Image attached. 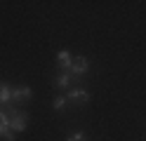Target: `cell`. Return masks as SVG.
Returning a JSON list of instances; mask_svg holds the SVG:
<instances>
[{"label":"cell","instance_id":"6da1fadb","mask_svg":"<svg viewBox=\"0 0 146 141\" xmlns=\"http://www.w3.org/2000/svg\"><path fill=\"white\" fill-rule=\"evenodd\" d=\"M26 118H29V115H26L24 111H14L12 113V120H10V129L12 132H24L26 129Z\"/></svg>","mask_w":146,"mask_h":141},{"label":"cell","instance_id":"7a4b0ae2","mask_svg":"<svg viewBox=\"0 0 146 141\" xmlns=\"http://www.w3.org/2000/svg\"><path fill=\"white\" fill-rule=\"evenodd\" d=\"M90 68V61L85 56H73V64H71V75H85Z\"/></svg>","mask_w":146,"mask_h":141},{"label":"cell","instance_id":"3957f363","mask_svg":"<svg viewBox=\"0 0 146 141\" xmlns=\"http://www.w3.org/2000/svg\"><path fill=\"white\" fill-rule=\"evenodd\" d=\"M87 99H90V94L85 89H68V94H66V101H73V103H85Z\"/></svg>","mask_w":146,"mask_h":141},{"label":"cell","instance_id":"277c9868","mask_svg":"<svg viewBox=\"0 0 146 141\" xmlns=\"http://www.w3.org/2000/svg\"><path fill=\"white\" fill-rule=\"evenodd\" d=\"M57 61H59V66H61V71H68V73H71V64H73L71 52H66V50L57 52Z\"/></svg>","mask_w":146,"mask_h":141},{"label":"cell","instance_id":"5b68a950","mask_svg":"<svg viewBox=\"0 0 146 141\" xmlns=\"http://www.w3.org/2000/svg\"><path fill=\"white\" fill-rule=\"evenodd\" d=\"M31 87H17V89H12V99H17V101H26V99H31Z\"/></svg>","mask_w":146,"mask_h":141},{"label":"cell","instance_id":"8992f818","mask_svg":"<svg viewBox=\"0 0 146 141\" xmlns=\"http://www.w3.org/2000/svg\"><path fill=\"white\" fill-rule=\"evenodd\" d=\"M71 80H73V75L68 71H61L57 78H54V85H57V87H71Z\"/></svg>","mask_w":146,"mask_h":141},{"label":"cell","instance_id":"52a82bcc","mask_svg":"<svg viewBox=\"0 0 146 141\" xmlns=\"http://www.w3.org/2000/svg\"><path fill=\"white\" fill-rule=\"evenodd\" d=\"M10 101H12V87L0 82V103H10Z\"/></svg>","mask_w":146,"mask_h":141},{"label":"cell","instance_id":"ba28073f","mask_svg":"<svg viewBox=\"0 0 146 141\" xmlns=\"http://www.w3.org/2000/svg\"><path fill=\"white\" fill-rule=\"evenodd\" d=\"M0 136H3L5 141H14V132H12V129H7L5 125H0Z\"/></svg>","mask_w":146,"mask_h":141},{"label":"cell","instance_id":"9c48e42d","mask_svg":"<svg viewBox=\"0 0 146 141\" xmlns=\"http://www.w3.org/2000/svg\"><path fill=\"white\" fill-rule=\"evenodd\" d=\"M52 106H54V111H61L64 106H66V97H54Z\"/></svg>","mask_w":146,"mask_h":141},{"label":"cell","instance_id":"30bf717a","mask_svg":"<svg viewBox=\"0 0 146 141\" xmlns=\"http://www.w3.org/2000/svg\"><path fill=\"white\" fill-rule=\"evenodd\" d=\"M66 141H85V134L83 132H73V134H68Z\"/></svg>","mask_w":146,"mask_h":141}]
</instances>
